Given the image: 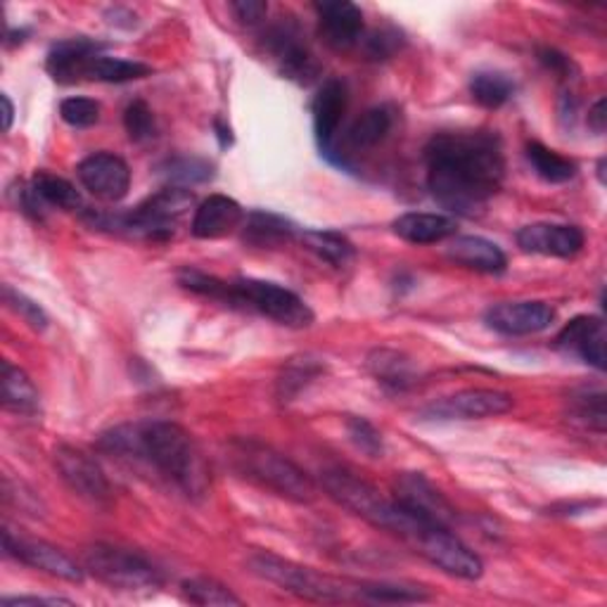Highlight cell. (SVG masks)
Segmentation results:
<instances>
[{"instance_id": "cell-1", "label": "cell", "mask_w": 607, "mask_h": 607, "mask_svg": "<svg viewBox=\"0 0 607 607\" xmlns=\"http://www.w3.org/2000/svg\"><path fill=\"white\" fill-rule=\"evenodd\" d=\"M428 188L441 207L477 216L501 190L506 176L503 143L493 131H444L425 147Z\"/></svg>"}, {"instance_id": "cell-2", "label": "cell", "mask_w": 607, "mask_h": 607, "mask_svg": "<svg viewBox=\"0 0 607 607\" xmlns=\"http://www.w3.org/2000/svg\"><path fill=\"white\" fill-rule=\"evenodd\" d=\"M98 449L147 463L188 499H205L209 468L190 432L169 420L126 422L98 437Z\"/></svg>"}, {"instance_id": "cell-3", "label": "cell", "mask_w": 607, "mask_h": 607, "mask_svg": "<svg viewBox=\"0 0 607 607\" xmlns=\"http://www.w3.org/2000/svg\"><path fill=\"white\" fill-rule=\"evenodd\" d=\"M321 484L333 501L342 508L352 510L365 522L380 527L384 531L401 537L403 541H413L418 531L428 522L413 518L411 512L403 510L394 499H384V496L371 484L361 480L359 474L349 472L344 468H330L321 472Z\"/></svg>"}, {"instance_id": "cell-4", "label": "cell", "mask_w": 607, "mask_h": 607, "mask_svg": "<svg viewBox=\"0 0 607 607\" xmlns=\"http://www.w3.org/2000/svg\"><path fill=\"white\" fill-rule=\"evenodd\" d=\"M195 205V195L180 186L164 188L157 195L147 197L143 205L131 212L119 214H98L86 212L90 226L100 231L124 233L145 241H167L174 235L178 221L186 216Z\"/></svg>"}, {"instance_id": "cell-5", "label": "cell", "mask_w": 607, "mask_h": 607, "mask_svg": "<svg viewBox=\"0 0 607 607\" xmlns=\"http://www.w3.org/2000/svg\"><path fill=\"white\" fill-rule=\"evenodd\" d=\"M231 461L235 470L273 493L294 503H311L316 499V484L294 466L290 458L256 439H237L231 444Z\"/></svg>"}, {"instance_id": "cell-6", "label": "cell", "mask_w": 607, "mask_h": 607, "mask_svg": "<svg viewBox=\"0 0 607 607\" xmlns=\"http://www.w3.org/2000/svg\"><path fill=\"white\" fill-rule=\"evenodd\" d=\"M249 567L256 577L281 586L283 591L304 600H314V603L359 600V584H349L344 579L323 575L314 567L292 562L281 556L254 554L249 558Z\"/></svg>"}, {"instance_id": "cell-7", "label": "cell", "mask_w": 607, "mask_h": 607, "mask_svg": "<svg viewBox=\"0 0 607 607\" xmlns=\"http://www.w3.org/2000/svg\"><path fill=\"white\" fill-rule=\"evenodd\" d=\"M84 567L109 588L128 594H150L164 584L161 572L143 556L119 546L96 544L84 554Z\"/></svg>"}, {"instance_id": "cell-8", "label": "cell", "mask_w": 607, "mask_h": 607, "mask_svg": "<svg viewBox=\"0 0 607 607\" xmlns=\"http://www.w3.org/2000/svg\"><path fill=\"white\" fill-rule=\"evenodd\" d=\"M233 287V306H245L285 327L302 330L314 323V311L292 290L256 278H237Z\"/></svg>"}, {"instance_id": "cell-9", "label": "cell", "mask_w": 607, "mask_h": 607, "mask_svg": "<svg viewBox=\"0 0 607 607\" xmlns=\"http://www.w3.org/2000/svg\"><path fill=\"white\" fill-rule=\"evenodd\" d=\"M413 546L420 556H425L441 572L458 579L474 581L484 575V562L470 546L458 539L449 527H425L415 537Z\"/></svg>"}, {"instance_id": "cell-10", "label": "cell", "mask_w": 607, "mask_h": 607, "mask_svg": "<svg viewBox=\"0 0 607 607\" xmlns=\"http://www.w3.org/2000/svg\"><path fill=\"white\" fill-rule=\"evenodd\" d=\"M394 501L411 512L413 518L437 525L449 527L456 522V510L447 501V496L432 487L425 474L420 472H401L394 480Z\"/></svg>"}, {"instance_id": "cell-11", "label": "cell", "mask_w": 607, "mask_h": 607, "mask_svg": "<svg viewBox=\"0 0 607 607\" xmlns=\"http://www.w3.org/2000/svg\"><path fill=\"white\" fill-rule=\"evenodd\" d=\"M266 50L285 79L302 86H309L311 81L319 79L321 67L294 25H275L266 33Z\"/></svg>"}, {"instance_id": "cell-12", "label": "cell", "mask_w": 607, "mask_h": 607, "mask_svg": "<svg viewBox=\"0 0 607 607\" xmlns=\"http://www.w3.org/2000/svg\"><path fill=\"white\" fill-rule=\"evenodd\" d=\"M55 466H58L65 484L88 503L107 506L112 501V487H109L102 468L88 453L74 447H60L55 451Z\"/></svg>"}, {"instance_id": "cell-13", "label": "cell", "mask_w": 607, "mask_h": 607, "mask_svg": "<svg viewBox=\"0 0 607 607\" xmlns=\"http://www.w3.org/2000/svg\"><path fill=\"white\" fill-rule=\"evenodd\" d=\"M3 548L6 556L14 558L17 562L29 565L33 569H41L46 575H52L58 579L81 584L84 581V569L74 562L60 548H55L46 541H36L27 537H14L10 529L3 531Z\"/></svg>"}, {"instance_id": "cell-14", "label": "cell", "mask_w": 607, "mask_h": 607, "mask_svg": "<svg viewBox=\"0 0 607 607\" xmlns=\"http://www.w3.org/2000/svg\"><path fill=\"white\" fill-rule=\"evenodd\" d=\"M77 176L81 186L102 202H119L131 188V169H128V164L121 157L112 153H96L86 157L79 164Z\"/></svg>"}, {"instance_id": "cell-15", "label": "cell", "mask_w": 607, "mask_h": 607, "mask_svg": "<svg viewBox=\"0 0 607 607\" xmlns=\"http://www.w3.org/2000/svg\"><path fill=\"white\" fill-rule=\"evenodd\" d=\"M556 321V309L546 302H501L484 314V323L508 337L537 335Z\"/></svg>"}, {"instance_id": "cell-16", "label": "cell", "mask_w": 607, "mask_h": 607, "mask_svg": "<svg viewBox=\"0 0 607 607\" xmlns=\"http://www.w3.org/2000/svg\"><path fill=\"white\" fill-rule=\"evenodd\" d=\"M512 409V396L499 390H463L428 407L430 418L439 420H482L503 415Z\"/></svg>"}, {"instance_id": "cell-17", "label": "cell", "mask_w": 607, "mask_h": 607, "mask_svg": "<svg viewBox=\"0 0 607 607\" xmlns=\"http://www.w3.org/2000/svg\"><path fill=\"white\" fill-rule=\"evenodd\" d=\"M319 36L335 52H346L363 39V12L349 0H323L316 3Z\"/></svg>"}, {"instance_id": "cell-18", "label": "cell", "mask_w": 607, "mask_h": 607, "mask_svg": "<svg viewBox=\"0 0 607 607\" xmlns=\"http://www.w3.org/2000/svg\"><path fill=\"white\" fill-rule=\"evenodd\" d=\"M586 235L569 224H531L518 231V245L527 254L569 260L584 249Z\"/></svg>"}, {"instance_id": "cell-19", "label": "cell", "mask_w": 607, "mask_h": 607, "mask_svg": "<svg viewBox=\"0 0 607 607\" xmlns=\"http://www.w3.org/2000/svg\"><path fill=\"white\" fill-rule=\"evenodd\" d=\"M605 323L598 316H577L556 337V346L560 352L581 359L584 363L596 368V371H605Z\"/></svg>"}, {"instance_id": "cell-20", "label": "cell", "mask_w": 607, "mask_h": 607, "mask_svg": "<svg viewBox=\"0 0 607 607\" xmlns=\"http://www.w3.org/2000/svg\"><path fill=\"white\" fill-rule=\"evenodd\" d=\"M311 112H314V131L316 140L325 157L333 155V140L340 131L342 117L346 112V86L340 79H327L321 84L319 94L311 105Z\"/></svg>"}, {"instance_id": "cell-21", "label": "cell", "mask_w": 607, "mask_h": 607, "mask_svg": "<svg viewBox=\"0 0 607 607\" xmlns=\"http://www.w3.org/2000/svg\"><path fill=\"white\" fill-rule=\"evenodd\" d=\"M243 221L245 212L233 197L212 195L195 209L190 231L199 241H218L243 228Z\"/></svg>"}, {"instance_id": "cell-22", "label": "cell", "mask_w": 607, "mask_h": 607, "mask_svg": "<svg viewBox=\"0 0 607 607\" xmlns=\"http://www.w3.org/2000/svg\"><path fill=\"white\" fill-rule=\"evenodd\" d=\"M105 46L90 39H67L58 46H52L48 52L46 69L50 77L58 84H74L79 79H86V69L90 60L100 55Z\"/></svg>"}, {"instance_id": "cell-23", "label": "cell", "mask_w": 607, "mask_h": 607, "mask_svg": "<svg viewBox=\"0 0 607 607\" xmlns=\"http://www.w3.org/2000/svg\"><path fill=\"white\" fill-rule=\"evenodd\" d=\"M447 256L458 266L477 273H503L508 266L503 249L480 235L453 237L447 247Z\"/></svg>"}, {"instance_id": "cell-24", "label": "cell", "mask_w": 607, "mask_h": 607, "mask_svg": "<svg viewBox=\"0 0 607 607\" xmlns=\"http://www.w3.org/2000/svg\"><path fill=\"white\" fill-rule=\"evenodd\" d=\"M392 231L396 237L411 245H434L444 243L447 237L456 235V221L447 214L409 212L394 221Z\"/></svg>"}, {"instance_id": "cell-25", "label": "cell", "mask_w": 607, "mask_h": 607, "mask_svg": "<svg viewBox=\"0 0 607 607\" xmlns=\"http://www.w3.org/2000/svg\"><path fill=\"white\" fill-rule=\"evenodd\" d=\"M300 235L297 226L285 216L271 212H249L243 221V241L252 247H281Z\"/></svg>"}, {"instance_id": "cell-26", "label": "cell", "mask_w": 607, "mask_h": 607, "mask_svg": "<svg viewBox=\"0 0 607 607\" xmlns=\"http://www.w3.org/2000/svg\"><path fill=\"white\" fill-rule=\"evenodd\" d=\"M368 371L373 373L382 388L392 392L409 390L415 382L413 361L407 354L394 352V349H375V352H371V356H368Z\"/></svg>"}, {"instance_id": "cell-27", "label": "cell", "mask_w": 607, "mask_h": 607, "mask_svg": "<svg viewBox=\"0 0 607 607\" xmlns=\"http://www.w3.org/2000/svg\"><path fill=\"white\" fill-rule=\"evenodd\" d=\"M3 407L22 415H33L41 409L39 390L33 388L22 368L12 365L10 361H3Z\"/></svg>"}, {"instance_id": "cell-28", "label": "cell", "mask_w": 607, "mask_h": 607, "mask_svg": "<svg viewBox=\"0 0 607 607\" xmlns=\"http://www.w3.org/2000/svg\"><path fill=\"white\" fill-rule=\"evenodd\" d=\"M323 363L321 359L316 356H294L290 359L285 365H283V371L278 375V382H275V394H278V399L283 403L287 401H294L297 399L311 382H316L319 375L323 373Z\"/></svg>"}, {"instance_id": "cell-29", "label": "cell", "mask_w": 607, "mask_h": 607, "mask_svg": "<svg viewBox=\"0 0 607 607\" xmlns=\"http://www.w3.org/2000/svg\"><path fill=\"white\" fill-rule=\"evenodd\" d=\"M394 126V115L390 107H371L363 112L352 128H349V145L356 147V150H371V147L380 145L384 138L390 136Z\"/></svg>"}, {"instance_id": "cell-30", "label": "cell", "mask_w": 607, "mask_h": 607, "mask_svg": "<svg viewBox=\"0 0 607 607\" xmlns=\"http://www.w3.org/2000/svg\"><path fill=\"white\" fill-rule=\"evenodd\" d=\"M300 241L309 252H314L319 260L333 264L335 268L349 266L356 256L354 245L337 231H304L300 233Z\"/></svg>"}, {"instance_id": "cell-31", "label": "cell", "mask_w": 607, "mask_h": 607, "mask_svg": "<svg viewBox=\"0 0 607 607\" xmlns=\"http://www.w3.org/2000/svg\"><path fill=\"white\" fill-rule=\"evenodd\" d=\"M33 193L41 197L46 207H55L62 212H81L84 199L81 193L71 186L62 176H55L50 172H36L31 178Z\"/></svg>"}, {"instance_id": "cell-32", "label": "cell", "mask_w": 607, "mask_h": 607, "mask_svg": "<svg viewBox=\"0 0 607 607\" xmlns=\"http://www.w3.org/2000/svg\"><path fill=\"white\" fill-rule=\"evenodd\" d=\"M153 74L150 65L134 62V60H119V58H107V55H96L86 69V79L100 81V84H126L145 79Z\"/></svg>"}, {"instance_id": "cell-33", "label": "cell", "mask_w": 607, "mask_h": 607, "mask_svg": "<svg viewBox=\"0 0 607 607\" xmlns=\"http://www.w3.org/2000/svg\"><path fill=\"white\" fill-rule=\"evenodd\" d=\"M527 159L535 174L546 183H554V186L572 180L577 176V164L572 159L558 155L556 150H550V147L541 143L527 145Z\"/></svg>"}, {"instance_id": "cell-34", "label": "cell", "mask_w": 607, "mask_h": 607, "mask_svg": "<svg viewBox=\"0 0 607 607\" xmlns=\"http://www.w3.org/2000/svg\"><path fill=\"white\" fill-rule=\"evenodd\" d=\"M515 94V81L503 71H477L470 79V96L487 109L503 107Z\"/></svg>"}, {"instance_id": "cell-35", "label": "cell", "mask_w": 607, "mask_h": 607, "mask_svg": "<svg viewBox=\"0 0 607 607\" xmlns=\"http://www.w3.org/2000/svg\"><path fill=\"white\" fill-rule=\"evenodd\" d=\"M359 600L371 603H425L428 588L403 581H365L359 584Z\"/></svg>"}, {"instance_id": "cell-36", "label": "cell", "mask_w": 607, "mask_h": 607, "mask_svg": "<svg viewBox=\"0 0 607 607\" xmlns=\"http://www.w3.org/2000/svg\"><path fill=\"white\" fill-rule=\"evenodd\" d=\"M569 420L579 422L581 428L605 432V394L600 390H579L567 399Z\"/></svg>"}, {"instance_id": "cell-37", "label": "cell", "mask_w": 607, "mask_h": 607, "mask_svg": "<svg viewBox=\"0 0 607 607\" xmlns=\"http://www.w3.org/2000/svg\"><path fill=\"white\" fill-rule=\"evenodd\" d=\"M178 285L186 287L193 294H199V297H207V300L233 306V287H231V283L218 281V278H214V275H209L205 271H197V268H190V266L183 268L178 273Z\"/></svg>"}, {"instance_id": "cell-38", "label": "cell", "mask_w": 607, "mask_h": 607, "mask_svg": "<svg viewBox=\"0 0 607 607\" xmlns=\"http://www.w3.org/2000/svg\"><path fill=\"white\" fill-rule=\"evenodd\" d=\"M183 596L186 600L195 603V605H243V600L237 598L228 586H224L216 579L209 577H193L183 581Z\"/></svg>"}, {"instance_id": "cell-39", "label": "cell", "mask_w": 607, "mask_h": 607, "mask_svg": "<svg viewBox=\"0 0 607 607\" xmlns=\"http://www.w3.org/2000/svg\"><path fill=\"white\" fill-rule=\"evenodd\" d=\"M161 174L169 180H174L176 186L186 188L195 186V183H207L214 178V164L199 157H176L167 159L161 164Z\"/></svg>"}, {"instance_id": "cell-40", "label": "cell", "mask_w": 607, "mask_h": 607, "mask_svg": "<svg viewBox=\"0 0 607 607\" xmlns=\"http://www.w3.org/2000/svg\"><path fill=\"white\" fill-rule=\"evenodd\" d=\"M124 128L131 140L136 143H147L157 136V121L155 112L145 100H134L128 102L124 109Z\"/></svg>"}, {"instance_id": "cell-41", "label": "cell", "mask_w": 607, "mask_h": 607, "mask_svg": "<svg viewBox=\"0 0 607 607\" xmlns=\"http://www.w3.org/2000/svg\"><path fill=\"white\" fill-rule=\"evenodd\" d=\"M346 432H349V439H352V444L365 453L368 458H382L384 456V441H382V434L378 432V428L373 425V422H368L365 418H349L346 420Z\"/></svg>"}, {"instance_id": "cell-42", "label": "cell", "mask_w": 607, "mask_h": 607, "mask_svg": "<svg viewBox=\"0 0 607 607\" xmlns=\"http://www.w3.org/2000/svg\"><path fill=\"white\" fill-rule=\"evenodd\" d=\"M60 117L71 128H90L100 121V102L90 98H67L60 105Z\"/></svg>"}, {"instance_id": "cell-43", "label": "cell", "mask_w": 607, "mask_h": 607, "mask_svg": "<svg viewBox=\"0 0 607 607\" xmlns=\"http://www.w3.org/2000/svg\"><path fill=\"white\" fill-rule=\"evenodd\" d=\"M3 300L6 304L14 311L17 316H22L33 330H39V333H43V330L48 327V316H46V311L36 304L33 300H29L27 294L22 292H17L12 290L10 285L3 287Z\"/></svg>"}, {"instance_id": "cell-44", "label": "cell", "mask_w": 607, "mask_h": 607, "mask_svg": "<svg viewBox=\"0 0 607 607\" xmlns=\"http://www.w3.org/2000/svg\"><path fill=\"white\" fill-rule=\"evenodd\" d=\"M403 46V36L396 29H380L365 39V55L371 60H390Z\"/></svg>"}, {"instance_id": "cell-45", "label": "cell", "mask_w": 607, "mask_h": 607, "mask_svg": "<svg viewBox=\"0 0 607 607\" xmlns=\"http://www.w3.org/2000/svg\"><path fill=\"white\" fill-rule=\"evenodd\" d=\"M231 10L235 12V17L243 25L254 27V25L264 22L268 6L264 3V0H235V3H231Z\"/></svg>"}, {"instance_id": "cell-46", "label": "cell", "mask_w": 607, "mask_h": 607, "mask_svg": "<svg viewBox=\"0 0 607 607\" xmlns=\"http://www.w3.org/2000/svg\"><path fill=\"white\" fill-rule=\"evenodd\" d=\"M539 60L546 69H550L554 74H558V77H572L575 71V62L567 58V55H562L560 50H554V48H541L539 50Z\"/></svg>"}, {"instance_id": "cell-47", "label": "cell", "mask_w": 607, "mask_h": 607, "mask_svg": "<svg viewBox=\"0 0 607 607\" xmlns=\"http://www.w3.org/2000/svg\"><path fill=\"white\" fill-rule=\"evenodd\" d=\"M588 128H591V131L596 136H603L605 134V126H607V102L605 98H600L591 109H588Z\"/></svg>"}, {"instance_id": "cell-48", "label": "cell", "mask_w": 607, "mask_h": 607, "mask_svg": "<svg viewBox=\"0 0 607 607\" xmlns=\"http://www.w3.org/2000/svg\"><path fill=\"white\" fill-rule=\"evenodd\" d=\"M25 605H74L67 598H36V596H17L6 598L3 607H25Z\"/></svg>"}, {"instance_id": "cell-49", "label": "cell", "mask_w": 607, "mask_h": 607, "mask_svg": "<svg viewBox=\"0 0 607 607\" xmlns=\"http://www.w3.org/2000/svg\"><path fill=\"white\" fill-rule=\"evenodd\" d=\"M214 128H216V138L221 143V147H231L233 145V131H231V126H226L221 119L214 121Z\"/></svg>"}, {"instance_id": "cell-50", "label": "cell", "mask_w": 607, "mask_h": 607, "mask_svg": "<svg viewBox=\"0 0 607 607\" xmlns=\"http://www.w3.org/2000/svg\"><path fill=\"white\" fill-rule=\"evenodd\" d=\"M0 102H3V128H6V131H10L12 119H14V107H12V102H10V98L6 94L0 96Z\"/></svg>"}, {"instance_id": "cell-51", "label": "cell", "mask_w": 607, "mask_h": 607, "mask_svg": "<svg viewBox=\"0 0 607 607\" xmlns=\"http://www.w3.org/2000/svg\"><path fill=\"white\" fill-rule=\"evenodd\" d=\"M598 178H600V183H605V159L598 161Z\"/></svg>"}]
</instances>
